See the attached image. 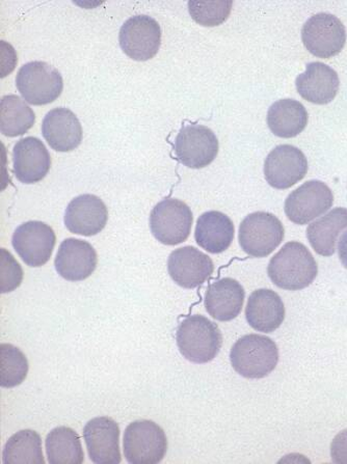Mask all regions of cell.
Instances as JSON below:
<instances>
[{
  "instance_id": "6da1fadb",
  "label": "cell",
  "mask_w": 347,
  "mask_h": 464,
  "mask_svg": "<svg viewBox=\"0 0 347 464\" xmlns=\"http://www.w3.org/2000/svg\"><path fill=\"white\" fill-rule=\"evenodd\" d=\"M318 273L317 263L301 242H288L275 254L267 267V275L277 287L299 291L309 287Z\"/></svg>"
},
{
  "instance_id": "7a4b0ae2",
  "label": "cell",
  "mask_w": 347,
  "mask_h": 464,
  "mask_svg": "<svg viewBox=\"0 0 347 464\" xmlns=\"http://www.w3.org/2000/svg\"><path fill=\"white\" fill-rule=\"evenodd\" d=\"M230 360L238 374L249 380H260L277 367L279 349L266 335L246 334L233 345Z\"/></svg>"
},
{
  "instance_id": "3957f363",
  "label": "cell",
  "mask_w": 347,
  "mask_h": 464,
  "mask_svg": "<svg viewBox=\"0 0 347 464\" xmlns=\"http://www.w3.org/2000/svg\"><path fill=\"white\" fill-rule=\"evenodd\" d=\"M177 346L188 361L207 363L216 359L223 345V335L215 323L202 315L188 316L176 333Z\"/></svg>"
},
{
  "instance_id": "277c9868",
  "label": "cell",
  "mask_w": 347,
  "mask_h": 464,
  "mask_svg": "<svg viewBox=\"0 0 347 464\" xmlns=\"http://www.w3.org/2000/svg\"><path fill=\"white\" fill-rule=\"evenodd\" d=\"M123 447L125 459L130 463L158 464L167 454V435L153 420H136L126 428Z\"/></svg>"
},
{
  "instance_id": "5b68a950",
  "label": "cell",
  "mask_w": 347,
  "mask_h": 464,
  "mask_svg": "<svg viewBox=\"0 0 347 464\" xmlns=\"http://www.w3.org/2000/svg\"><path fill=\"white\" fill-rule=\"evenodd\" d=\"M284 227L280 219L268 212H255L247 216L239 227V245L254 258L271 255L284 239Z\"/></svg>"
},
{
  "instance_id": "8992f818",
  "label": "cell",
  "mask_w": 347,
  "mask_h": 464,
  "mask_svg": "<svg viewBox=\"0 0 347 464\" xmlns=\"http://www.w3.org/2000/svg\"><path fill=\"white\" fill-rule=\"evenodd\" d=\"M16 87L27 103L45 105L61 96L63 82L58 69L45 62L34 61L20 68Z\"/></svg>"
},
{
  "instance_id": "52a82bcc",
  "label": "cell",
  "mask_w": 347,
  "mask_h": 464,
  "mask_svg": "<svg viewBox=\"0 0 347 464\" xmlns=\"http://www.w3.org/2000/svg\"><path fill=\"white\" fill-rule=\"evenodd\" d=\"M193 220V212L186 203L167 198L151 211L150 230L160 244L177 246L188 238Z\"/></svg>"
},
{
  "instance_id": "ba28073f",
  "label": "cell",
  "mask_w": 347,
  "mask_h": 464,
  "mask_svg": "<svg viewBox=\"0 0 347 464\" xmlns=\"http://www.w3.org/2000/svg\"><path fill=\"white\" fill-rule=\"evenodd\" d=\"M302 40L311 54L321 59H331L342 53L345 46V26L332 14H316L304 24Z\"/></svg>"
},
{
  "instance_id": "9c48e42d",
  "label": "cell",
  "mask_w": 347,
  "mask_h": 464,
  "mask_svg": "<svg viewBox=\"0 0 347 464\" xmlns=\"http://www.w3.org/2000/svg\"><path fill=\"white\" fill-rule=\"evenodd\" d=\"M334 196L327 184L311 180L290 194L285 201L286 217L293 223L307 225L332 208Z\"/></svg>"
},
{
  "instance_id": "30bf717a",
  "label": "cell",
  "mask_w": 347,
  "mask_h": 464,
  "mask_svg": "<svg viewBox=\"0 0 347 464\" xmlns=\"http://www.w3.org/2000/svg\"><path fill=\"white\" fill-rule=\"evenodd\" d=\"M120 45L134 61H148L158 54L161 44V28L154 18L138 15L126 20L120 30Z\"/></svg>"
},
{
  "instance_id": "8fae6325",
  "label": "cell",
  "mask_w": 347,
  "mask_h": 464,
  "mask_svg": "<svg viewBox=\"0 0 347 464\" xmlns=\"http://www.w3.org/2000/svg\"><path fill=\"white\" fill-rule=\"evenodd\" d=\"M218 140L214 131L202 125L184 126L175 140V154L183 166L203 169L214 162Z\"/></svg>"
},
{
  "instance_id": "7c38bea8",
  "label": "cell",
  "mask_w": 347,
  "mask_h": 464,
  "mask_svg": "<svg viewBox=\"0 0 347 464\" xmlns=\"http://www.w3.org/2000/svg\"><path fill=\"white\" fill-rule=\"evenodd\" d=\"M55 240V233L51 226L33 220L16 228L12 245L26 266L41 267L51 259Z\"/></svg>"
},
{
  "instance_id": "4fadbf2b",
  "label": "cell",
  "mask_w": 347,
  "mask_h": 464,
  "mask_svg": "<svg viewBox=\"0 0 347 464\" xmlns=\"http://www.w3.org/2000/svg\"><path fill=\"white\" fill-rule=\"evenodd\" d=\"M308 160L299 148L282 145L268 154L265 162V180L275 189H288L304 179Z\"/></svg>"
},
{
  "instance_id": "5bb4252c",
  "label": "cell",
  "mask_w": 347,
  "mask_h": 464,
  "mask_svg": "<svg viewBox=\"0 0 347 464\" xmlns=\"http://www.w3.org/2000/svg\"><path fill=\"white\" fill-rule=\"evenodd\" d=\"M168 270L172 280L186 289L199 287L214 274V262L194 246H184L169 255Z\"/></svg>"
},
{
  "instance_id": "9a60e30c",
  "label": "cell",
  "mask_w": 347,
  "mask_h": 464,
  "mask_svg": "<svg viewBox=\"0 0 347 464\" xmlns=\"http://www.w3.org/2000/svg\"><path fill=\"white\" fill-rule=\"evenodd\" d=\"M90 459L97 464H119L122 460L120 451V428L109 417L92 419L83 428Z\"/></svg>"
},
{
  "instance_id": "2e32d148",
  "label": "cell",
  "mask_w": 347,
  "mask_h": 464,
  "mask_svg": "<svg viewBox=\"0 0 347 464\" xmlns=\"http://www.w3.org/2000/svg\"><path fill=\"white\" fill-rule=\"evenodd\" d=\"M95 248L89 242L68 238L63 240L56 254L54 266L58 274L70 282L87 280L97 267Z\"/></svg>"
},
{
  "instance_id": "e0dca14e",
  "label": "cell",
  "mask_w": 347,
  "mask_h": 464,
  "mask_svg": "<svg viewBox=\"0 0 347 464\" xmlns=\"http://www.w3.org/2000/svg\"><path fill=\"white\" fill-rule=\"evenodd\" d=\"M109 211L102 199L94 195L76 197L67 207L65 225L71 233L94 237L108 224Z\"/></svg>"
},
{
  "instance_id": "ac0fdd59",
  "label": "cell",
  "mask_w": 347,
  "mask_h": 464,
  "mask_svg": "<svg viewBox=\"0 0 347 464\" xmlns=\"http://www.w3.org/2000/svg\"><path fill=\"white\" fill-rule=\"evenodd\" d=\"M14 175L20 182L34 184L43 180L52 167L51 154L39 139H21L13 150Z\"/></svg>"
},
{
  "instance_id": "d6986e66",
  "label": "cell",
  "mask_w": 347,
  "mask_h": 464,
  "mask_svg": "<svg viewBox=\"0 0 347 464\" xmlns=\"http://www.w3.org/2000/svg\"><path fill=\"white\" fill-rule=\"evenodd\" d=\"M42 134L49 146L58 152L73 151L82 141L80 120L66 107H58L46 114Z\"/></svg>"
},
{
  "instance_id": "ffe728a7",
  "label": "cell",
  "mask_w": 347,
  "mask_h": 464,
  "mask_svg": "<svg viewBox=\"0 0 347 464\" xmlns=\"http://www.w3.org/2000/svg\"><path fill=\"white\" fill-rule=\"evenodd\" d=\"M339 84L336 71L320 62L308 63L306 71L295 82L302 98L317 105L331 103L338 94Z\"/></svg>"
},
{
  "instance_id": "44dd1931",
  "label": "cell",
  "mask_w": 347,
  "mask_h": 464,
  "mask_svg": "<svg viewBox=\"0 0 347 464\" xmlns=\"http://www.w3.org/2000/svg\"><path fill=\"white\" fill-rule=\"evenodd\" d=\"M246 318L255 331L274 333L284 323L285 306L279 295L269 289L254 291L247 301Z\"/></svg>"
},
{
  "instance_id": "7402d4cb",
  "label": "cell",
  "mask_w": 347,
  "mask_h": 464,
  "mask_svg": "<svg viewBox=\"0 0 347 464\" xmlns=\"http://www.w3.org/2000/svg\"><path fill=\"white\" fill-rule=\"evenodd\" d=\"M246 292L230 277L211 283L205 295V308L212 318L222 323L236 319L243 310Z\"/></svg>"
},
{
  "instance_id": "603a6c76",
  "label": "cell",
  "mask_w": 347,
  "mask_h": 464,
  "mask_svg": "<svg viewBox=\"0 0 347 464\" xmlns=\"http://www.w3.org/2000/svg\"><path fill=\"white\" fill-rule=\"evenodd\" d=\"M235 232V225L229 217L219 211H208L198 219L195 238L205 251L221 254L230 247Z\"/></svg>"
},
{
  "instance_id": "cb8c5ba5",
  "label": "cell",
  "mask_w": 347,
  "mask_h": 464,
  "mask_svg": "<svg viewBox=\"0 0 347 464\" xmlns=\"http://www.w3.org/2000/svg\"><path fill=\"white\" fill-rule=\"evenodd\" d=\"M266 121L275 137L293 139L307 127L308 112L296 100L282 99L269 107Z\"/></svg>"
},
{
  "instance_id": "d4e9b609",
  "label": "cell",
  "mask_w": 347,
  "mask_h": 464,
  "mask_svg": "<svg viewBox=\"0 0 347 464\" xmlns=\"http://www.w3.org/2000/svg\"><path fill=\"white\" fill-rule=\"evenodd\" d=\"M346 228L347 209L335 208L309 225L307 238L318 255L331 256L336 252L340 234Z\"/></svg>"
},
{
  "instance_id": "484cf974",
  "label": "cell",
  "mask_w": 347,
  "mask_h": 464,
  "mask_svg": "<svg viewBox=\"0 0 347 464\" xmlns=\"http://www.w3.org/2000/svg\"><path fill=\"white\" fill-rule=\"evenodd\" d=\"M45 445L51 464H82L84 460L79 434L69 427L54 428L47 435Z\"/></svg>"
},
{
  "instance_id": "4316f807",
  "label": "cell",
  "mask_w": 347,
  "mask_h": 464,
  "mask_svg": "<svg viewBox=\"0 0 347 464\" xmlns=\"http://www.w3.org/2000/svg\"><path fill=\"white\" fill-rule=\"evenodd\" d=\"M35 114L24 100L17 95L0 100V130L5 137L24 135L34 126Z\"/></svg>"
},
{
  "instance_id": "83f0119b",
  "label": "cell",
  "mask_w": 347,
  "mask_h": 464,
  "mask_svg": "<svg viewBox=\"0 0 347 464\" xmlns=\"http://www.w3.org/2000/svg\"><path fill=\"white\" fill-rule=\"evenodd\" d=\"M5 464H44L40 434L31 430L12 435L4 448Z\"/></svg>"
},
{
  "instance_id": "f1b7e54d",
  "label": "cell",
  "mask_w": 347,
  "mask_h": 464,
  "mask_svg": "<svg viewBox=\"0 0 347 464\" xmlns=\"http://www.w3.org/2000/svg\"><path fill=\"white\" fill-rule=\"evenodd\" d=\"M28 373L26 356L12 344L0 345V384L11 389L23 383Z\"/></svg>"
},
{
  "instance_id": "f546056e",
  "label": "cell",
  "mask_w": 347,
  "mask_h": 464,
  "mask_svg": "<svg viewBox=\"0 0 347 464\" xmlns=\"http://www.w3.org/2000/svg\"><path fill=\"white\" fill-rule=\"evenodd\" d=\"M233 3L230 0L218 2H189L191 18L203 26H217L228 19Z\"/></svg>"
},
{
  "instance_id": "4dcf8cb0",
  "label": "cell",
  "mask_w": 347,
  "mask_h": 464,
  "mask_svg": "<svg viewBox=\"0 0 347 464\" xmlns=\"http://www.w3.org/2000/svg\"><path fill=\"white\" fill-rule=\"evenodd\" d=\"M24 281V270L13 255L5 248L0 249V291L10 294Z\"/></svg>"
},
{
  "instance_id": "1f68e13d",
  "label": "cell",
  "mask_w": 347,
  "mask_h": 464,
  "mask_svg": "<svg viewBox=\"0 0 347 464\" xmlns=\"http://www.w3.org/2000/svg\"><path fill=\"white\" fill-rule=\"evenodd\" d=\"M332 461L347 464V430L338 433L331 445Z\"/></svg>"
},
{
  "instance_id": "d6a6232c",
  "label": "cell",
  "mask_w": 347,
  "mask_h": 464,
  "mask_svg": "<svg viewBox=\"0 0 347 464\" xmlns=\"http://www.w3.org/2000/svg\"><path fill=\"white\" fill-rule=\"evenodd\" d=\"M339 259L342 266L347 269V231L343 233L338 244Z\"/></svg>"
}]
</instances>
